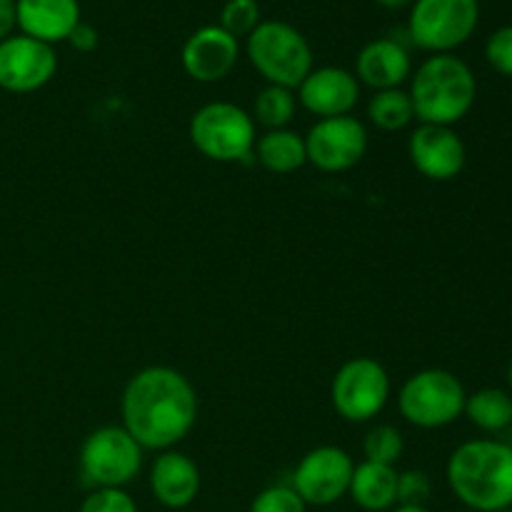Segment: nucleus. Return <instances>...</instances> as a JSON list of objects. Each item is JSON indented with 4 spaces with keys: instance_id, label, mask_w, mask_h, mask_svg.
I'll return each instance as SVG.
<instances>
[{
    "instance_id": "obj_1",
    "label": "nucleus",
    "mask_w": 512,
    "mask_h": 512,
    "mask_svg": "<svg viewBox=\"0 0 512 512\" xmlns=\"http://www.w3.org/2000/svg\"><path fill=\"white\" fill-rule=\"evenodd\" d=\"M123 428L143 450H173L198 420V395L180 370L150 365L128 380L120 398Z\"/></svg>"
},
{
    "instance_id": "obj_2",
    "label": "nucleus",
    "mask_w": 512,
    "mask_h": 512,
    "mask_svg": "<svg viewBox=\"0 0 512 512\" xmlns=\"http://www.w3.org/2000/svg\"><path fill=\"white\" fill-rule=\"evenodd\" d=\"M445 478L465 510L512 508V448L503 440L478 438L458 445L445 465Z\"/></svg>"
},
{
    "instance_id": "obj_3",
    "label": "nucleus",
    "mask_w": 512,
    "mask_h": 512,
    "mask_svg": "<svg viewBox=\"0 0 512 512\" xmlns=\"http://www.w3.org/2000/svg\"><path fill=\"white\" fill-rule=\"evenodd\" d=\"M408 95L420 123L453 128L473 110L478 80L473 68L455 53L430 55L410 75Z\"/></svg>"
},
{
    "instance_id": "obj_4",
    "label": "nucleus",
    "mask_w": 512,
    "mask_h": 512,
    "mask_svg": "<svg viewBox=\"0 0 512 512\" xmlns=\"http://www.w3.org/2000/svg\"><path fill=\"white\" fill-rule=\"evenodd\" d=\"M250 65L268 80V85L298 90L313 70V48L295 25L285 20H260L245 38Z\"/></svg>"
},
{
    "instance_id": "obj_5",
    "label": "nucleus",
    "mask_w": 512,
    "mask_h": 512,
    "mask_svg": "<svg viewBox=\"0 0 512 512\" xmlns=\"http://www.w3.org/2000/svg\"><path fill=\"white\" fill-rule=\"evenodd\" d=\"M190 143L213 163H240L255 148V120L240 105L215 100L195 110L188 125Z\"/></svg>"
},
{
    "instance_id": "obj_6",
    "label": "nucleus",
    "mask_w": 512,
    "mask_h": 512,
    "mask_svg": "<svg viewBox=\"0 0 512 512\" xmlns=\"http://www.w3.org/2000/svg\"><path fill=\"white\" fill-rule=\"evenodd\" d=\"M465 385L443 368L410 375L398 393V410L410 425L423 430L448 428L465 410Z\"/></svg>"
},
{
    "instance_id": "obj_7",
    "label": "nucleus",
    "mask_w": 512,
    "mask_h": 512,
    "mask_svg": "<svg viewBox=\"0 0 512 512\" xmlns=\"http://www.w3.org/2000/svg\"><path fill=\"white\" fill-rule=\"evenodd\" d=\"M478 23V0H413L408 38L430 55L453 53L473 38Z\"/></svg>"
},
{
    "instance_id": "obj_8",
    "label": "nucleus",
    "mask_w": 512,
    "mask_h": 512,
    "mask_svg": "<svg viewBox=\"0 0 512 512\" xmlns=\"http://www.w3.org/2000/svg\"><path fill=\"white\" fill-rule=\"evenodd\" d=\"M143 468V448L123 425H103L80 448V473L93 488H125Z\"/></svg>"
},
{
    "instance_id": "obj_9",
    "label": "nucleus",
    "mask_w": 512,
    "mask_h": 512,
    "mask_svg": "<svg viewBox=\"0 0 512 512\" xmlns=\"http://www.w3.org/2000/svg\"><path fill=\"white\" fill-rule=\"evenodd\" d=\"M335 413L348 423H370L390 400V375L375 358H353L335 373L330 385Z\"/></svg>"
},
{
    "instance_id": "obj_10",
    "label": "nucleus",
    "mask_w": 512,
    "mask_h": 512,
    "mask_svg": "<svg viewBox=\"0 0 512 512\" xmlns=\"http://www.w3.org/2000/svg\"><path fill=\"white\" fill-rule=\"evenodd\" d=\"M355 463L338 445H320L308 450L295 465L290 488L308 508H328L343 500L350 490Z\"/></svg>"
},
{
    "instance_id": "obj_11",
    "label": "nucleus",
    "mask_w": 512,
    "mask_h": 512,
    "mask_svg": "<svg viewBox=\"0 0 512 512\" xmlns=\"http://www.w3.org/2000/svg\"><path fill=\"white\" fill-rule=\"evenodd\" d=\"M305 153L308 163L323 173H345L368 153V128L353 115L323 118L308 130Z\"/></svg>"
},
{
    "instance_id": "obj_12",
    "label": "nucleus",
    "mask_w": 512,
    "mask_h": 512,
    "mask_svg": "<svg viewBox=\"0 0 512 512\" xmlns=\"http://www.w3.org/2000/svg\"><path fill=\"white\" fill-rule=\"evenodd\" d=\"M58 73L55 48L18 33L0 40V88L8 93H35Z\"/></svg>"
},
{
    "instance_id": "obj_13",
    "label": "nucleus",
    "mask_w": 512,
    "mask_h": 512,
    "mask_svg": "<svg viewBox=\"0 0 512 512\" xmlns=\"http://www.w3.org/2000/svg\"><path fill=\"white\" fill-rule=\"evenodd\" d=\"M408 155L413 168L435 183L455 180L468 163L463 138L448 125L420 123L408 140Z\"/></svg>"
},
{
    "instance_id": "obj_14",
    "label": "nucleus",
    "mask_w": 512,
    "mask_h": 512,
    "mask_svg": "<svg viewBox=\"0 0 512 512\" xmlns=\"http://www.w3.org/2000/svg\"><path fill=\"white\" fill-rule=\"evenodd\" d=\"M240 43L220 25H203L185 40L180 50L183 70L198 83H220L235 70Z\"/></svg>"
},
{
    "instance_id": "obj_15",
    "label": "nucleus",
    "mask_w": 512,
    "mask_h": 512,
    "mask_svg": "<svg viewBox=\"0 0 512 512\" xmlns=\"http://www.w3.org/2000/svg\"><path fill=\"white\" fill-rule=\"evenodd\" d=\"M295 98L315 118H340V115H350V110L358 105L360 83L350 70L325 65V68L310 70L308 78L298 85Z\"/></svg>"
},
{
    "instance_id": "obj_16",
    "label": "nucleus",
    "mask_w": 512,
    "mask_h": 512,
    "mask_svg": "<svg viewBox=\"0 0 512 512\" xmlns=\"http://www.w3.org/2000/svg\"><path fill=\"white\" fill-rule=\"evenodd\" d=\"M150 493L163 508L183 510L200 495V470L178 450H165L150 465Z\"/></svg>"
},
{
    "instance_id": "obj_17",
    "label": "nucleus",
    "mask_w": 512,
    "mask_h": 512,
    "mask_svg": "<svg viewBox=\"0 0 512 512\" xmlns=\"http://www.w3.org/2000/svg\"><path fill=\"white\" fill-rule=\"evenodd\" d=\"M410 75H413V60L408 48L395 38L370 40L355 58V78L375 93L400 88Z\"/></svg>"
},
{
    "instance_id": "obj_18",
    "label": "nucleus",
    "mask_w": 512,
    "mask_h": 512,
    "mask_svg": "<svg viewBox=\"0 0 512 512\" xmlns=\"http://www.w3.org/2000/svg\"><path fill=\"white\" fill-rule=\"evenodd\" d=\"M18 30L40 43H63L80 23L78 0H15Z\"/></svg>"
},
{
    "instance_id": "obj_19",
    "label": "nucleus",
    "mask_w": 512,
    "mask_h": 512,
    "mask_svg": "<svg viewBox=\"0 0 512 512\" xmlns=\"http://www.w3.org/2000/svg\"><path fill=\"white\" fill-rule=\"evenodd\" d=\"M348 495L365 512H390L398 505V470L363 460L355 465Z\"/></svg>"
},
{
    "instance_id": "obj_20",
    "label": "nucleus",
    "mask_w": 512,
    "mask_h": 512,
    "mask_svg": "<svg viewBox=\"0 0 512 512\" xmlns=\"http://www.w3.org/2000/svg\"><path fill=\"white\" fill-rule=\"evenodd\" d=\"M255 160L263 165L268 173L288 175L303 168L308 163V153H305V138L290 128L268 130L255 140Z\"/></svg>"
},
{
    "instance_id": "obj_21",
    "label": "nucleus",
    "mask_w": 512,
    "mask_h": 512,
    "mask_svg": "<svg viewBox=\"0 0 512 512\" xmlns=\"http://www.w3.org/2000/svg\"><path fill=\"white\" fill-rule=\"evenodd\" d=\"M465 418L483 433H503L512 425V395L500 388H483L465 398Z\"/></svg>"
},
{
    "instance_id": "obj_22",
    "label": "nucleus",
    "mask_w": 512,
    "mask_h": 512,
    "mask_svg": "<svg viewBox=\"0 0 512 512\" xmlns=\"http://www.w3.org/2000/svg\"><path fill=\"white\" fill-rule=\"evenodd\" d=\"M368 118L375 128L385 130V133H398V130L408 128L415 120L413 100H410L408 90H378L368 103Z\"/></svg>"
},
{
    "instance_id": "obj_23",
    "label": "nucleus",
    "mask_w": 512,
    "mask_h": 512,
    "mask_svg": "<svg viewBox=\"0 0 512 512\" xmlns=\"http://www.w3.org/2000/svg\"><path fill=\"white\" fill-rule=\"evenodd\" d=\"M298 110V98L290 88H280V85H265L258 93L253 105V120L268 130L288 128L290 120L295 118Z\"/></svg>"
},
{
    "instance_id": "obj_24",
    "label": "nucleus",
    "mask_w": 512,
    "mask_h": 512,
    "mask_svg": "<svg viewBox=\"0 0 512 512\" xmlns=\"http://www.w3.org/2000/svg\"><path fill=\"white\" fill-rule=\"evenodd\" d=\"M405 453V438L395 425H375L363 440V455L370 463L395 465Z\"/></svg>"
},
{
    "instance_id": "obj_25",
    "label": "nucleus",
    "mask_w": 512,
    "mask_h": 512,
    "mask_svg": "<svg viewBox=\"0 0 512 512\" xmlns=\"http://www.w3.org/2000/svg\"><path fill=\"white\" fill-rule=\"evenodd\" d=\"M218 25L233 38H248L260 25L258 0H228L220 10Z\"/></svg>"
},
{
    "instance_id": "obj_26",
    "label": "nucleus",
    "mask_w": 512,
    "mask_h": 512,
    "mask_svg": "<svg viewBox=\"0 0 512 512\" xmlns=\"http://www.w3.org/2000/svg\"><path fill=\"white\" fill-rule=\"evenodd\" d=\"M248 512H308V505L290 485H270L255 495Z\"/></svg>"
},
{
    "instance_id": "obj_27",
    "label": "nucleus",
    "mask_w": 512,
    "mask_h": 512,
    "mask_svg": "<svg viewBox=\"0 0 512 512\" xmlns=\"http://www.w3.org/2000/svg\"><path fill=\"white\" fill-rule=\"evenodd\" d=\"M78 512H140L125 488H95L80 503Z\"/></svg>"
},
{
    "instance_id": "obj_28",
    "label": "nucleus",
    "mask_w": 512,
    "mask_h": 512,
    "mask_svg": "<svg viewBox=\"0 0 512 512\" xmlns=\"http://www.w3.org/2000/svg\"><path fill=\"white\" fill-rule=\"evenodd\" d=\"M433 493L430 478L423 470H405L398 473V505L405 508H425Z\"/></svg>"
},
{
    "instance_id": "obj_29",
    "label": "nucleus",
    "mask_w": 512,
    "mask_h": 512,
    "mask_svg": "<svg viewBox=\"0 0 512 512\" xmlns=\"http://www.w3.org/2000/svg\"><path fill=\"white\" fill-rule=\"evenodd\" d=\"M485 60L495 73L512 78V25L495 30L485 43Z\"/></svg>"
},
{
    "instance_id": "obj_30",
    "label": "nucleus",
    "mask_w": 512,
    "mask_h": 512,
    "mask_svg": "<svg viewBox=\"0 0 512 512\" xmlns=\"http://www.w3.org/2000/svg\"><path fill=\"white\" fill-rule=\"evenodd\" d=\"M68 43L70 48L78 50V53H93V50L98 48V30L90 23H83V20H80V23L75 25L73 33H70Z\"/></svg>"
},
{
    "instance_id": "obj_31",
    "label": "nucleus",
    "mask_w": 512,
    "mask_h": 512,
    "mask_svg": "<svg viewBox=\"0 0 512 512\" xmlns=\"http://www.w3.org/2000/svg\"><path fill=\"white\" fill-rule=\"evenodd\" d=\"M18 28V10H15V0H0V40L15 35Z\"/></svg>"
},
{
    "instance_id": "obj_32",
    "label": "nucleus",
    "mask_w": 512,
    "mask_h": 512,
    "mask_svg": "<svg viewBox=\"0 0 512 512\" xmlns=\"http://www.w3.org/2000/svg\"><path fill=\"white\" fill-rule=\"evenodd\" d=\"M385 10H400V8H408L413 5V0H378Z\"/></svg>"
},
{
    "instance_id": "obj_33",
    "label": "nucleus",
    "mask_w": 512,
    "mask_h": 512,
    "mask_svg": "<svg viewBox=\"0 0 512 512\" xmlns=\"http://www.w3.org/2000/svg\"><path fill=\"white\" fill-rule=\"evenodd\" d=\"M390 512H430L428 508H405V505H395Z\"/></svg>"
},
{
    "instance_id": "obj_34",
    "label": "nucleus",
    "mask_w": 512,
    "mask_h": 512,
    "mask_svg": "<svg viewBox=\"0 0 512 512\" xmlns=\"http://www.w3.org/2000/svg\"><path fill=\"white\" fill-rule=\"evenodd\" d=\"M508 385H510V390H508V393L512 395V363H510V368H508Z\"/></svg>"
},
{
    "instance_id": "obj_35",
    "label": "nucleus",
    "mask_w": 512,
    "mask_h": 512,
    "mask_svg": "<svg viewBox=\"0 0 512 512\" xmlns=\"http://www.w3.org/2000/svg\"><path fill=\"white\" fill-rule=\"evenodd\" d=\"M508 445L512 448V425H510V443H508Z\"/></svg>"
},
{
    "instance_id": "obj_36",
    "label": "nucleus",
    "mask_w": 512,
    "mask_h": 512,
    "mask_svg": "<svg viewBox=\"0 0 512 512\" xmlns=\"http://www.w3.org/2000/svg\"><path fill=\"white\" fill-rule=\"evenodd\" d=\"M498 512H512V508H505V510H498Z\"/></svg>"
},
{
    "instance_id": "obj_37",
    "label": "nucleus",
    "mask_w": 512,
    "mask_h": 512,
    "mask_svg": "<svg viewBox=\"0 0 512 512\" xmlns=\"http://www.w3.org/2000/svg\"><path fill=\"white\" fill-rule=\"evenodd\" d=\"M463 512H475V510H463Z\"/></svg>"
}]
</instances>
